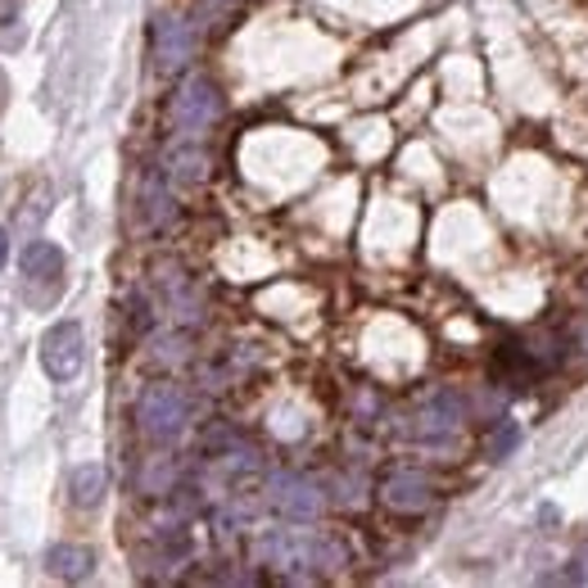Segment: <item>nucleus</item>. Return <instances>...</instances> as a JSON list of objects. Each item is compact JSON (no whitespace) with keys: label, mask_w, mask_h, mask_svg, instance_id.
<instances>
[{"label":"nucleus","mask_w":588,"mask_h":588,"mask_svg":"<svg viewBox=\"0 0 588 588\" xmlns=\"http://www.w3.org/2000/svg\"><path fill=\"white\" fill-rule=\"evenodd\" d=\"M82 362H87L82 326L78 321H54L50 331L41 336V367H46V376L59 380V385H69V380H78Z\"/></svg>","instance_id":"nucleus-1"},{"label":"nucleus","mask_w":588,"mask_h":588,"mask_svg":"<svg viewBox=\"0 0 588 588\" xmlns=\"http://www.w3.org/2000/svg\"><path fill=\"white\" fill-rule=\"evenodd\" d=\"M137 417H141V430L150 439L168 444V439H177L186 430V399L177 395L172 385H150L141 395V403H137Z\"/></svg>","instance_id":"nucleus-2"},{"label":"nucleus","mask_w":588,"mask_h":588,"mask_svg":"<svg viewBox=\"0 0 588 588\" xmlns=\"http://www.w3.org/2000/svg\"><path fill=\"white\" fill-rule=\"evenodd\" d=\"M218 109H222L218 91L205 78H195V82L181 87V96L172 104V118H177V127H186V132H200V127H209L218 118Z\"/></svg>","instance_id":"nucleus-3"},{"label":"nucleus","mask_w":588,"mask_h":588,"mask_svg":"<svg viewBox=\"0 0 588 588\" xmlns=\"http://www.w3.org/2000/svg\"><path fill=\"white\" fill-rule=\"evenodd\" d=\"M19 268L28 281H59L63 277V249L50 245V240H32L19 258Z\"/></svg>","instance_id":"nucleus-4"},{"label":"nucleus","mask_w":588,"mask_h":588,"mask_svg":"<svg viewBox=\"0 0 588 588\" xmlns=\"http://www.w3.org/2000/svg\"><path fill=\"white\" fill-rule=\"evenodd\" d=\"M91 566H96V552L82 548V544H54V548L46 552V570H50L54 579H87Z\"/></svg>","instance_id":"nucleus-5"},{"label":"nucleus","mask_w":588,"mask_h":588,"mask_svg":"<svg viewBox=\"0 0 588 588\" xmlns=\"http://www.w3.org/2000/svg\"><path fill=\"white\" fill-rule=\"evenodd\" d=\"M385 502L399 507V511H421L430 502V485L421 476H395L385 485Z\"/></svg>","instance_id":"nucleus-6"},{"label":"nucleus","mask_w":588,"mask_h":588,"mask_svg":"<svg viewBox=\"0 0 588 588\" xmlns=\"http://www.w3.org/2000/svg\"><path fill=\"white\" fill-rule=\"evenodd\" d=\"M69 489H73V502L78 507H100V498H104V467L100 462L78 467L73 480H69Z\"/></svg>","instance_id":"nucleus-7"},{"label":"nucleus","mask_w":588,"mask_h":588,"mask_svg":"<svg viewBox=\"0 0 588 588\" xmlns=\"http://www.w3.org/2000/svg\"><path fill=\"white\" fill-rule=\"evenodd\" d=\"M159 37H163V50H159L163 69H177V63L186 59V50H190V41L181 37V23H163V28H159Z\"/></svg>","instance_id":"nucleus-8"},{"label":"nucleus","mask_w":588,"mask_h":588,"mask_svg":"<svg viewBox=\"0 0 588 588\" xmlns=\"http://www.w3.org/2000/svg\"><path fill=\"white\" fill-rule=\"evenodd\" d=\"M516 444H520V426H516V421H502L498 435L489 439V452H494V457H507Z\"/></svg>","instance_id":"nucleus-9"},{"label":"nucleus","mask_w":588,"mask_h":588,"mask_svg":"<svg viewBox=\"0 0 588 588\" xmlns=\"http://www.w3.org/2000/svg\"><path fill=\"white\" fill-rule=\"evenodd\" d=\"M6 258H10V236H6V227H0V268H6Z\"/></svg>","instance_id":"nucleus-10"}]
</instances>
